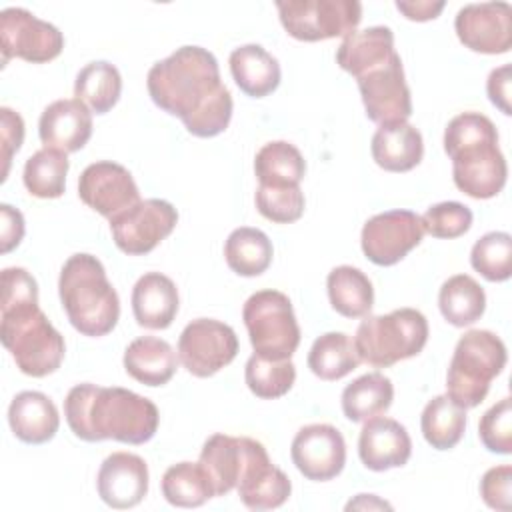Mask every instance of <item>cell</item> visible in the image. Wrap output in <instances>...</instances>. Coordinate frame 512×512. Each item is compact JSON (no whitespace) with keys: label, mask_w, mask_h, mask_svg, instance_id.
<instances>
[{"label":"cell","mask_w":512,"mask_h":512,"mask_svg":"<svg viewBox=\"0 0 512 512\" xmlns=\"http://www.w3.org/2000/svg\"><path fill=\"white\" fill-rule=\"evenodd\" d=\"M152 102L182 120L198 138L222 134L232 118V96L220 80L218 60L202 46H182L158 60L146 76Z\"/></svg>","instance_id":"6da1fadb"},{"label":"cell","mask_w":512,"mask_h":512,"mask_svg":"<svg viewBox=\"0 0 512 512\" xmlns=\"http://www.w3.org/2000/svg\"><path fill=\"white\" fill-rule=\"evenodd\" d=\"M64 416L74 436L84 442L144 444L154 438L160 422L152 400L126 388L88 382L70 388L64 400Z\"/></svg>","instance_id":"7a4b0ae2"},{"label":"cell","mask_w":512,"mask_h":512,"mask_svg":"<svg viewBox=\"0 0 512 512\" xmlns=\"http://www.w3.org/2000/svg\"><path fill=\"white\" fill-rule=\"evenodd\" d=\"M444 150L452 160V178L460 192L476 200L502 192L508 166L498 148L496 126L488 116L480 112L454 116L444 130Z\"/></svg>","instance_id":"3957f363"},{"label":"cell","mask_w":512,"mask_h":512,"mask_svg":"<svg viewBox=\"0 0 512 512\" xmlns=\"http://www.w3.org/2000/svg\"><path fill=\"white\" fill-rule=\"evenodd\" d=\"M58 292L70 324L82 336L98 338L114 330L120 318V300L96 256H70L60 270Z\"/></svg>","instance_id":"277c9868"},{"label":"cell","mask_w":512,"mask_h":512,"mask_svg":"<svg viewBox=\"0 0 512 512\" xmlns=\"http://www.w3.org/2000/svg\"><path fill=\"white\" fill-rule=\"evenodd\" d=\"M0 338L26 376L44 378L56 372L64 360V338L38 302L0 306Z\"/></svg>","instance_id":"5b68a950"},{"label":"cell","mask_w":512,"mask_h":512,"mask_svg":"<svg viewBox=\"0 0 512 512\" xmlns=\"http://www.w3.org/2000/svg\"><path fill=\"white\" fill-rule=\"evenodd\" d=\"M428 340V320L416 308H398L380 316H366L356 334L354 348L360 362L388 368L422 352Z\"/></svg>","instance_id":"8992f818"},{"label":"cell","mask_w":512,"mask_h":512,"mask_svg":"<svg viewBox=\"0 0 512 512\" xmlns=\"http://www.w3.org/2000/svg\"><path fill=\"white\" fill-rule=\"evenodd\" d=\"M506 358V346L494 332L468 330L448 366V396L462 408H476L486 398L490 382L504 370Z\"/></svg>","instance_id":"52a82bcc"},{"label":"cell","mask_w":512,"mask_h":512,"mask_svg":"<svg viewBox=\"0 0 512 512\" xmlns=\"http://www.w3.org/2000/svg\"><path fill=\"white\" fill-rule=\"evenodd\" d=\"M254 354L270 360L290 358L300 344V326L292 302L278 290L254 292L242 308Z\"/></svg>","instance_id":"ba28073f"},{"label":"cell","mask_w":512,"mask_h":512,"mask_svg":"<svg viewBox=\"0 0 512 512\" xmlns=\"http://www.w3.org/2000/svg\"><path fill=\"white\" fill-rule=\"evenodd\" d=\"M284 30L302 42H318L356 32L362 4L356 0H288L276 2Z\"/></svg>","instance_id":"9c48e42d"},{"label":"cell","mask_w":512,"mask_h":512,"mask_svg":"<svg viewBox=\"0 0 512 512\" xmlns=\"http://www.w3.org/2000/svg\"><path fill=\"white\" fill-rule=\"evenodd\" d=\"M356 82L366 116L372 122L384 126L406 122L410 118L412 98L398 52H394L388 60L362 72Z\"/></svg>","instance_id":"30bf717a"},{"label":"cell","mask_w":512,"mask_h":512,"mask_svg":"<svg viewBox=\"0 0 512 512\" xmlns=\"http://www.w3.org/2000/svg\"><path fill=\"white\" fill-rule=\"evenodd\" d=\"M238 354L236 332L214 318H196L178 338V358L196 378L214 376Z\"/></svg>","instance_id":"8fae6325"},{"label":"cell","mask_w":512,"mask_h":512,"mask_svg":"<svg viewBox=\"0 0 512 512\" xmlns=\"http://www.w3.org/2000/svg\"><path fill=\"white\" fill-rule=\"evenodd\" d=\"M2 66L10 58H22L32 64L54 60L64 48L62 32L24 8H4L0 14Z\"/></svg>","instance_id":"7c38bea8"},{"label":"cell","mask_w":512,"mask_h":512,"mask_svg":"<svg viewBox=\"0 0 512 512\" xmlns=\"http://www.w3.org/2000/svg\"><path fill=\"white\" fill-rule=\"evenodd\" d=\"M108 222L118 250L128 256H142L152 252L174 230L178 212L166 200L148 198Z\"/></svg>","instance_id":"4fadbf2b"},{"label":"cell","mask_w":512,"mask_h":512,"mask_svg":"<svg viewBox=\"0 0 512 512\" xmlns=\"http://www.w3.org/2000/svg\"><path fill=\"white\" fill-rule=\"evenodd\" d=\"M424 228L412 210H388L366 220L360 236L364 256L376 266L400 262L422 242Z\"/></svg>","instance_id":"5bb4252c"},{"label":"cell","mask_w":512,"mask_h":512,"mask_svg":"<svg viewBox=\"0 0 512 512\" xmlns=\"http://www.w3.org/2000/svg\"><path fill=\"white\" fill-rule=\"evenodd\" d=\"M290 456L304 478L326 482L344 470L346 442L332 424H308L296 432Z\"/></svg>","instance_id":"9a60e30c"},{"label":"cell","mask_w":512,"mask_h":512,"mask_svg":"<svg viewBox=\"0 0 512 512\" xmlns=\"http://www.w3.org/2000/svg\"><path fill=\"white\" fill-rule=\"evenodd\" d=\"M78 196L88 208L108 220L140 202V192L132 174L122 164L110 160L94 162L82 170L78 178Z\"/></svg>","instance_id":"2e32d148"},{"label":"cell","mask_w":512,"mask_h":512,"mask_svg":"<svg viewBox=\"0 0 512 512\" xmlns=\"http://www.w3.org/2000/svg\"><path fill=\"white\" fill-rule=\"evenodd\" d=\"M458 40L480 54H506L512 46V8L508 2H478L458 10Z\"/></svg>","instance_id":"e0dca14e"},{"label":"cell","mask_w":512,"mask_h":512,"mask_svg":"<svg viewBox=\"0 0 512 512\" xmlns=\"http://www.w3.org/2000/svg\"><path fill=\"white\" fill-rule=\"evenodd\" d=\"M98 496L116 510H126L148 494V466L144 458L132 452H112L96 476Z\"/></svg>","instance_id":"ac0fdd59"},{"label":"cell","mask_w":512,"mask_h":512,"mask_svg":"<svg viewBox=\"0 0 512 512\" xmlns=\"http://www.w3.org/2000/svg\"><path fill=\"white\" fill-rule=\"evenodd\" d=\"M410 454L412 440L398 420L374 416L364 422L358 438V456L368 470L400 468L408 462Z\"/></svg>","instance_id":"d6986e66"},{"label":"cell","mask_w":512,"mask_h":512,"mask_svg":"<svg viewBox=\"0 0 512 512\" xmlns=\"http://www.w3.org/2000/svg\"><path fill=\"white\" fill-rule=\"evenodd\" d=\"M240 502L250 510H272L282 506L290 492V478L270 462L266 448L258 442L236 484Z\"/></svg>","instance_id":"ffe728a7"},{"label":"cell","mask_w":512,"mask_h":512,"mask_svg":"<svg viewBox=\"0 0 512 512\" xmlns=\"http://www.w3.org/2000/svg\"><path fill=\"white\" fill-rule=\"evenodd\" d=\"M38 134L46 148L76 152L92 136V112L76 98L54 100L40 116Z\"/></svg>","instance_id":"44dd1931"},{"label":"cell","mask_w":512,"mask_h":512,"mask_svg":"<svg viewBox=\"0 0 512 512\" xmlns=\"http://www.w3.org/2000/svg\"><path fill=\"white\" fill-rule=\"evenodd\" d=\"M258 440L248 436L212 434L200 452V464L206 468L216 496H224L236 488L246 462Z\"/></svg>","instance_id":"7402d4cb"},{"label":"cell","mask_w":512,"mask_h":512,"mask_svg":"<svg viewBox=\"0 0 512 512\" xmlns=\"http://www.w3.org/2000/svg\"><path fill=\"white\" fill-rule=\"evenodd\" d=\"M132 312L142 328H168L178 314L176 284L166 274L146 272L132 288Z\"/></svg>","instance_id":"603a6c76"},{"label":"cell","mask_w":512,"mask_h":512,"mask_svg":"<svg viewBox=\"0 0 512 512\" xmlns=\"http://www.w3.org/2000/svg\"><path fill=\"white\" fill-rule=\"evenodd\" d=\"M8 422L18 440L26 444H44L56 436L60 416L46 394L24 390L16 394L8 406Z\"/></svg>","instance_id":"cb8c5ba5"},{"label":"cell","mask_w":512,"mask_h":512,"mask_svg":"<svg viewBox=\"0 0 512 512\" xmlns=\"http://www.w3.org/2000/svg\"><path fill=\"white\" fill-rule=\"evenodd\" d=\"M372 158L386 172H408L424 156L422 134L408 122L384 124L372 136Z\"/></svg>","instance_id":"d4e9b609"},{"label":"cell","mask_w":512,"mask_h":512,"mask_svg":"<svg viewBox=\"0 0 512 512\" xmlns=\"http://www.w3.org/2000/svg\"><path fill=\"white\" fill-rule=\"evenodd\" d=\"M178 360V354L166 340L140 336L124 352V370L140 384L164 386L176 374Z\"/></svg>","instance_id":"484cf974"},{"label":"cell","mask_w":512,"mask_h":512,"mask_svg":"<svg viewBox=\"0 0 512 512\" xmlns=\"http://www.w3.org/2000/svg\"><path fill=\"white\" fill-rule=\"evenodd\" d=\"M228 64L236 86L252 98H264L280 84V64L260 44H244L234 48Z\"/></svg>","instance_id":"4316f807"},{"label":"cell","mask_w":512,"mask_h":512,"mask_svg":"<svg viewBox=\"0 0 512 512\" xmlns=\"http://www.w3.org/2000/svg\"><path fill=\"white\" fill-rule=\"evenodd\" d=\"M394 34L388 26H370L348 34L336 50V64L358 78L368 68L388 60L394 54Z\"/></svg>","instance_id":"83f0119b"},{"label":"cell","mask_w":512,"mask_h":512,"mask_svg":"<svg viewBox=\"0 0 512 512\" xmlns=\"http://www.w3.org/2000/svg\"><path fill=\"white\" fill-rule=\"evenodd\" d=\"M332 308L346 318L368 316L374 304V288L370 278L354 266H336L326 278Z\"/></svg>","instance_id":"f1b7e54d"},{"label":"cell","mask_w":512,"mask_h":512,"mask_svg":"<svg viewBox=\"0 0 512 512\" xmlns=\"http://www.w3.org/2000/svg\"><path fill=\"white\" fill-rule=\"evenodd\" d=\"M254 172L260 186H300V180L306 172V162L294 144L286 140H274L256 152Z\"/></svg>","instance_id":"f546056e"},{"label":"cell","mask_w":512,"mask_h":512,"mask_svg":"<svg viewBox=\"0 0 512 512\" xmlns=\"http://www.w3.org/2000/svg\"><path fill=\"white\" fill-rule=\"evenodd\" d=\"M394 400L392 380L380 372H370L350 382L342 392V412L350 422H366L384 414Z\"/></svg>","instance_id":"4dcf8cb0"},{"label":"cell","mask_w":512,"mask_h":512,"mask_svg":"<svg viewBox=\"0 0 512 512\" xmlns=\"http://www.w3.org/2000/svg\"><path fill=\"white\" fill-rule=\"evenodd\" d=\"M438 308L452 326H470L480 320L486 310L484 288L468 274L450 276L438 292Z\"/></svg>","instance_id":"1f68e13d"},{"label":"cell","mask_w":512,"mask_h":512,"mask_svg":"<svg viewBox=\"0 0 512 512\" xmlns=\"http://www.w3.org/2000/svg\"><path fill=\"white\" fill-rule=\"evenodd\" d=\"M272 242L270 238L250 226H240L230 232L224 244V258L232 272L238 276H260L268 270L272 262Z\"/></svg>","instance_id":"d6a6232c"},{"label":"cell","mask_w":512,"mask_h":512,"mask_svg":"<svg viewBox=\"0 0 512 512\" xmlns=\"http://www.w3.org/2000/svg\"><path fill=\"white\" fill-rule=\"evenodd\" d=\"M420 428L424 440L436 450L454 448L466 430V408L458 406L448 394L434 396L422 410Z\"/></svg>","instance_id":"836d02e7"},{"label":"cell","mask_w":512,"mask_h":512,"mask_svg":"<svg viewBox=\"0 0 512 512\" xmlns=\"http://www.w3.org/2000/svg\"><path fill=\"white\" fill-rule=\"evenodd\" d=\"M162 496L178 508H196L216 496L214 484L200 462L172 464L162 476Z\"/></svg>","instance_id":"e575fe53"},{"label":"cell","mask_w":512,"mask_h":512,"mask_svg":"<svg viewBox=\"0 0 512 512\" xmlns=\"http://www.w3.org/2000/svg\"><path fill=\"white\" fill-rule=\"evenodd\" d=\"M122 92V76L118 68L106 60L86 64L74 82L76 100L84 102L92 112L106 114L114 108Z\"/></svg>","instance_id":"d590c367"},{"label":"cell","mask_w":512,"mask_h":512,"mask_svg":"<svg viewBox=\"0 0 512 512\" xmlns=\"http://www.w3.org/2000/svg\"><path fill=\"white\" fill-rule=\"evenodd\" d=\"M360 358L354 342L344 332H326L314 340L308 352V368L314 376L326 382H334L356 370Z\"/></svg>","instance_id":"8d00e7d4"},{"label":"cell","mask_w":512,"mask_h":512,"mask_svg":"<svg viewBox=\"0 0 512 512\" xmlns=\"http://www.w3.org/2000/svg\"><path fill=\"white\" fill-rule=\"evenodd\" d=\"M70 162L66 152L56 148L36 150L24 164V186L36 198H60L66 188Z\"/></svg>","instance_id":"74e56055"},{"label":"cell","mask_w":512,"mask_h":512,"mask_svg":"<svg viewBox=\"0 0 512 512\" xmlns=\"http://www.w3.org/2000/svg\"><path fill=\"white\" fill-rule=\"evenodd\" d=\"M244 378L254 396L262 400H276L292 388L296 380V366L292 364L290 358L270 360L252 354L246 362Z\"/></svg>","instance_id":"f35d334b"},{"label":"cell","mask_w":512,"mask_h":512,"mask_svg":"<svg viewBox=\"0 0 512 512\" xmlns=\"http://www.w3.org/2000/svg\"><path fill=\"white\" fill-rule=\"evenodd\" d=\"M470 264L490 282H504L512 276V236L508 232H488L470 252Z\"/></svg>","instance_id":"ab89813d"},{"label":"cell","mask_w":512,"mask_h":512,"mask_svg":"<svg viewBox=\"0 0 512 512\" xmlns=\"http://www.w3.org/2000/svg\"><path fill=\"white\" fill-rule=\"evenodd\" d=\"M304 192L300 186H260L256 190V208L258 212L276 224L296 222L304 214Z\"/></svg>","instance_id":"60d3db41"},{"label":"cell","mask_w":512,"mask_h":512,"mask_svg":"<svg viewBox=\"0 0 512 512\" xmlns=\"http://www.w3.org/2000/svg\"><path fill=\"white\" fill-rule=\"evenodd\" d=\"M424 232L434 238H458L472 226V210L460 202H438L420 216Z\"/></svg>","instance_id":"b9f144b4"},{"label":"cell","mask_w":512,"mask_h":512,"mask_svg":"<svg viewBox=\"0 0 512 512\" xmlns=\"http://www.w3.org/2000/svg\"><path fill=\"white\" fill-rule=\"evenodd\" d=\"M478 436L482 444L496 454L512 452V402L502 398L480 420Z\"/></svg>","instance_id":"7bdbcfd3"},{"label":"cell","mask_w":512,"mask_h":512,"mask_svg":"<svg viewBox=\"0 0 512 512\" xmlns=\"http://www.w3.org/2000/svg\"><path fill=\"white\" fill-rule=\"evenodd\" d=\"M512 466L502 464L486 470L480 480V496L494 510H510Z\"/></svg>","instance_id":"ee69618b"},{"label":"cell","mask_w":512,"mask_h":512,"mask_svg":"<svg viewBox=\"0 0 512 512\" xmlns=\"http://www.w3.org/2000/svg\"><path fill=\"white\" fill-rule=\"evenodd\" d=\"M0 126H2L0 130H2V162H4L2 182H4L8 176V170H10V160L20 150L22 140H24V120L12 108L2 106L0 108Z\"/></svg>","instance_id":"f6af8a7d"},{"label":"cell","mask_w":512,"mask_h":512,"mask_svg":"<svg viewBox=\"0 0 512 512\" xmlns=\"http://www.w3.org/2000/svg\"><path fill=\"white\" fill-rule=\"evenodd\" d=\"M510 74H512L510 64H504L500 68H494L488 76V82H486V92H488L490 102L496 108H500L502 114H506V116L512 114V108H510Z\"/></svg>","instance_id":"bcb514c9"},{"label":"cell","mask_w":512,"mask_h":512,"mask_svg":"<svg viewBox=\"0 0 512 512\" xmlns=\"http://www.w3.org/2000/svg\"><path fill=\"white\" fill-rule=\"evenodd\" d=\"M2 212V252H10L16 248L24 236V218L20 210L12 208L10 204L0 206Z\"/></svg>","instance_id":"7dc6e473"},{"label":"cell","mask_w":512,"mask_h":512,"mask_svg":"<svg viewBox=\"0 0 512 512\" xmlns=\"http://www.w3.org/2000/svg\"><path fill=\"white\" fill-rule=\"evenodd\" d=\"M396 8L408 18V20H416V22H426L436 18L442 8L444 2H428V0H416V2H396Z\"/></svg>","instance_id":"c3c4849f"}]
</instances>
